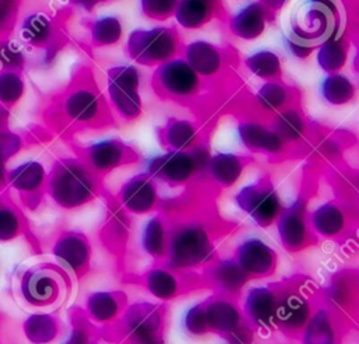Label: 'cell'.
I'll return each mask as SVG.
<instances>
[{
	"label": "cell",
	"instance_id": "obj_20",
	"mask_svg": "<svg viewBox=\"0 0 359 344\" xmlns=\"http://www.w3.org/2000/svg\"><path fill=\"white\" fill-rule=\"evenodd\" d=\"M272 15L262 3L251 0L229 17L227 27L233 36L243 41H254L265 32Z\"/></svg>",
	"mask_w": 359,
	"mask_h": 344
},
{
	"label": "cell",
	"instance_id": "obj_32",
	"mask_svg": "<svg viewBox=\"0 0 359 344\" xmlns=\"http://www.w3.org/2000/svg\"><path fill=\"white\" fill-rule=\"evenodd\" d=\"M349 57V39L344 31L331 35L316 49L317 66L325 73H341Z\"/></svg>",
	"mask_w": 359,
	"mask_h": 344
},
{
	"label": "cell",
	"instance_id": "obj_41",
	"mask_svg": "<svg viewBox=\"0 0 359 344\" xmlns=\"http://www.w3.org/2000/svg\"><path fill=\"white\" fill-rule=\"evenodd\" d=\"M182 327L187 334L192 337H201L209 333L206 324V316L203 309V302H198L189 306L182 316Z\"/></svg>",
	"mask_w": 359,
	"mask_h": 344
},
{
	"label": "cell",
	"instance_id": "obj_28",
	"mask_svg": "<svg viewBox=\"0 0 359 344\" xmlns=\"http://www.w3.org/2000/svg\"><path fill=\"white\" fill-rule=\"evenodd\" d=\"M250 158L241 154L220 151L210 154L205 175L219 187L227 189L234 186L248 166Z\"/></svg>",
	"mask_w": 359,
	"mask_h": 344
},
{
	"label": "cell",
	"instance_id": "obj_5",
	"mask_svg": "<svg viewBox=\"0 0 359 344\" xmlns=\"http://www.w3.org/2000/svg\"><path fill=\"white\" fill-rule=\"evenodd\" d=\"M184 42L175 27L158 25L132 31L125 42V52L133 64L157 67L181 55Z\"/></svg>",
	"mask_w": 359,
	"mask_h": 344
},
{
	"label": "cell",
	"instance_id": "obj_24",
	"mask_svg": "<svg viewBox=\"0 0 359 344\" xmlns=\"http://www.w3.org/2000/svg\"><path fill=\"white\" fill-rule=\"evenodd\" d=\"M21 291L24 298L32 305L53 303L62 292L60 277L50 268L29 270L21 281Z\"/></svg>",
	"mask_w": 359,
	"mask_h": 344
},
{
	"label": "cell",
	"instance_id": "obj_35",
	"mask_svg": "<svg viewBox=\"0 0 359 344\" xmlns=\"http://www.w3.org/2000/svg\"><path fill=\"white\" fill-rule=\"evenodd\" d=\"M320 96L324 102L332 106H344L355 101L356 85L355 83L342 73L325 74L318 85Z\"/></svg>",
	"mask_w": 359,
	"mask_h": 344
},
{
	"label": "cell",
	"instance_id": "obj_31",
	"mask_svg": "<svg viewBox=\"0 0 359 344\" xmlns=\"http://www.w3.org/2000/svg\"><path fill=\"white\" fill-rule=\"evenodd\" d=\"M126 305V295L121 291H94L86 298L87 316L97 324L115 322Z\"/></svg>",
	"mask_w": 359,
	"mask_h": 344
},
{
	"label": "cell",
	"instance_id": "obj_26",
	"mask_svg": "<svg viewBox=\"0 0 359 344\" xmlns=\"http://www.w3.org/2000/svg\"><path fill=\"white\" fill-rule=\"evenodd\" d=\"M157 137L165 150L188 151L202 141L199 126L189 119L171 116L157 129Z\"/></svg>",
	"mask_w": 359,
	"mask_h": 344
},
{
	"label": "cell",
	"instance_id": "obj_4",
	"mask_svg": "<svg viewBox=\"0 0 359 344\" xmlns=\"http://www.w3.org/2000/svg\"><path fill=\"white\" fill-rule=\"evenodd\" d=\"M210 150L201 141L188 151L165 150L163 154L146 159V172L157 182L171 187L185 186L196 176L205 175L210 158Z\"/></svg>",
	"mask_w": 359,
	"mask_h": 344
},
{
	"label": "cell",
	"instance_id": "obj_6",
	"mask_svg": "<svg viewBox=\"0 0 359 344\" xmlns=\"http://www.w3.org/2000/svg\"><path fill=\"white\" fill-rule=\"evenodd\" d=\"M63 110L66 117L79 126L101 129L114 122L107 96L91 73L83 76L67 92Z\"/></svg>",
	"mask_w": 359,
	"mask_h": 344
},
{
	"label": "cell",
	"instance_id": "obj_16",
	"mask_svg": "<svg viewBox=\"0 0 359 344\" xmlns=\"http://www.w3.org/2000/svg\"><path fill=\"white\" fill-rule=\"evenodd\" d=\"M279 284L251 287L244 296L241 312L248 324L255 330L271 331L276 329L275 313Z\"/></svg>",
	"mask_w": 359,
	"mask_h": 344
},
{
	"label": "cell",
	"instance_id": "obj_17",
	"mask_svg": "<svg viewBox=\"0 0 359 344\" xmlns=\"http://www.w3.org/2000/svg\"><path fill=\"white\" fill-rule=\"evenodd\" d=\"M236 261L250 278H264L275 273L278 267V253L258 236H248L234 249Z\"/></svg>",
	"mask_w": 359,
	"mask_h": 344
},
{
	"label": "cell",
	"instance_id": "obj_39",
	"mask_svg": "<svg viewBox=\"0 0 359 344\" xmlns=\"http://www.w3.org/2000/svg\"><path fill=\"white\" fill-rule=\"evenodd\" d=\"M45 179H46L45 169L42 164L36 161L24 162L17 168H14L10 173L11 185L15 189L24 190V192H34L39 189L43 185Z\"/></svg>",
	"mask_w": 359,
	"mask_h": 344
},
{
	"label": "cell",
	"instance_id": "obj_40",
	"mask_svg": "<svg viewBox=\"0 0 359 344\" xmlns=\"http://www.w3.org/2000/svg\"><path fill=\"white\" fill-rule=\"evenodd\" d=\"M52 31L53 27L50 20L42 13L28 15L21 27L22 38L35 45L45 43L46 41H49V38L52 36Z\"/></svg>",
	"mask_w": 359,
	"mask_h": 344
},
{
	"label": "cell",
	"instance_id": "obj_14",
	"mask_svg": "<svg viewBox=\"0 0 359 344\" xmlns=\"http://www.w3.org/2000/svg\"><path fill=\"white\" fill-rule=\"evenodd\" d=\"M118 206L133 215H146L157 210L160 194L157 182L146 172L128 178L116 193Z\"/></svg>",
	"mask_w": 359,
	"mask_h": 344
},
{
	"label": "cell",
	"instance_id": "obj_9",
	"mask_svg": "<svg viewBox=\"0 0 359 344\" xmlns=\"http://www.w3.org/2000/svg\"><path fill=\"white\" fill-rule=\"evenodd\" d=\"M234 203L259 228L273 225L283 210L280 194L266 175L244 185L234 194Z\"/></svg>",
	"mask_w": 359,
	"mask_h": 344
},
{
	"label": "cell",
	"instance_id": "obj_13",
	"mask_svg": "<svg viewBox=\"0 0 359 344\" xmlns=\"http://www.w3.org/2000/svg\"><path fill=\"white\" fill-rule=\"evenodd\" d=\"M313 301L299 284H279L275 313L276 329L286 334H300L313 313Z\"/></svg>",
	"mask_w": 359,
	"mask_h": 344
},
{
	"label": "cell",
	"instance_id": "obj_46",
	"mask_svg": "<svg viewBox=\"0 0 359 344\" xmlns=\"http://www.w3.org/2000/svg\"><path fill=\"white\" fill-rule=\"evenodd\" d=\"M254 334H255V329L245 322L240 327H237L236 330L224 336L223 338L226 344H252Z\"/></svg>",
	"mask_w": 359,
	"mask_h": 344
},
{
	"label": "cell",
	"instance_id": "obj_11",
	"mask_svg": "<svg viewBox=\"0 0 359 344\" xmlns=\"http://www.w3.org/2000/svg\"><path fill=\"white\" fill-rule=\"evenodd\" d=\"M275 225L282 248L290 253L302 252L317 241V236L310 228L309 201L304 194L296 197L290 204L283 206Z\"/></svg>",
	"mask_w": 359,
	"mask_h": 344
},
{
	"label": "cell",
	"instance_id": "obj_52",
	"mask_svg": "<svg viewBox=\"0 0 359 344\" xmlns=\"http://www.w3.org/2000/svg\"><path fill=\"white\" fill-rule=\"evenodd\" d=\"M259 3H262L272 14L275 13V11H278V10H280L285 4H286V1L287 0H258Z\"/></svg>",
	"mask_w": 359,
	"mask_h": 344
},
{
	"label": "cell",
	"instance_id": "obj_54",
	"mask_svg": "<svg viewBox=\"0 0 359 344\" xmlns=\"http://www.w3.org/2000/svg\"><path fill=\"white\" fill-rule=\"evenodd\" d=\"M337 1H341V3H344V4H346V6H348V4H351V3H352V1H355V0H337Z\"/></svg>",
	"mask_w": 359,
	"mask_h": 344
},
{
	"label": "cell",
	"instance_id": "obj_49",
	"mask_svg": "<svg viewBox=\"0 0 359 344\" xmlns=\"http://www.w3.org/2000/svg\"><path fill=\"white\" fill-rule=\"evenodd\" d=\"M283 45L286 48V50L296 59H300V60H306L307 57H310L316 50L311 49V48H307V46H303V45H299L293 41H290L287 36L283 35Z\"/></svg>",
	"mask_w": 359,
	"mask_h": 344
},
{
	"label": "cell",
	"instance_id": "obj_10",
	"mask_svg": "<svg viewBox=\"0 0 359 344\" xmlns=\"http://www.w3.org/2000/svg\"><path fill=\"white\" fill-rule=\"evenodd\" d=\"M121 317L122 336L128 344H164V310L151 302L126 305Z\"/></svg>",
	"mask_w": 359,
	"mask_h": 344
},
{
	"label": "cell",
	"instance_id": "obj_12",
	"mask_svg": "<svg viewBox=\"0 0 359 344\" xmlns=\"http://www.w3.org/2000/svg\"><path fill=\"white\" fill-rule=\"evenodd\" d=\"M83 162L100 178L139 161V152L116 137L101 138L81 150Z\"/></svg>",
	"mask_w": 359,
	"mask_h": 344
},
{
	"label": "cell",
	"instance_id": "obj_33",
	"mask_svg": "<svg viewBox=\"0 0 359 344\" xmlns=\"http://www.w3.org/2000/svg\"><path fill=\"white\" fill-rule=\"evenodd\" d=\"M142 282L153 298L163 302L171 301L182 292V281L177 271L165 266H157L147 270L142 277Z\"/></svg>",
	"mask_w": 359,
	"mask_h": 344
},
{
	"label": "cell",
	"instance_id": "obj_7",
	"mask_svg": "<svg viewBox=\"0 0 359 344\" xmlns=\"http://www.w3.org/2000/svg\"><path fill=\"white\" fill-rule=\"evenodd\" d=\"M205 81L180 55L151 73V87L161 99L175 103H192L203 91Z\"/></svg>",
	"mask_w": 359,
	"mask_h": 344
},
{
	"label": "cell",
	"instance_id": "obj_1",
	"mask_svg": "<svg viewBox=\"0 0 359 344\" xmlns=\"http://www.w3.org/2000/svg\"><path fill=\"white\" fill-rule=\"evenodd\" d=\"M49 193L53 201L62 208H79L100 196L101 178L81 158H63L52 168Z\"/></svg>",
	"mask_w": 359,
	"mask_h": 344
},
{
	"label": "cell",
	"instance_id": "obj_53",
	"mask_svg": "<svg viewBox=\"0 0 359 344\" xmlns=\"http://www.w3.org/2000/svg\"><path fill=\"white\" fill-rule=\"evenodd\" d=\"M104 1H109V0H74V3H77L86 10H93L98 3H104Z\"/></svg>",
	"mask_w": 359,
	"mask_h": 344
},
{
	"label": "cell",
	"instance_id": "obj_50",
	"mask_svg": "<svg viewBox=\"0 0 359 344\" xmlns=\"http://www.w3.org/2000/svg\"><path fill=\"white\" fill-rule=\"evenodd\" d=\"M66 344H91V334L86 327H76Z\"/></svg>",
	"mask_w": 359,
	"mask_h": 344
},
{
	"label": "cell",
	"instance_id": "obj_25",
	"mask_svg": "<svg viewBox=\"0 0 359 344\" xmlns=\"http://www.w3.org/2000/svg\"><path fill=\"white\" fill-rule=\"evenodd\" d=\"M53 256L72 271L84 273L91 260V245L86 235L77 231L62 234L53 245Z\"/></svg>",
	"mask_w": 359,
	"mask_h": 344
},
{
	"label": "cell",
	"instance_id": "obj_37",
	"mask_svg": "<svg viewBox=\"0 0 359 344\" xmlns=\"http://www.w3.org/2000/svg\"><path fill=\"white\" fill-rule=\"evenodd\" d=\"M90 41L95 48L114 46L122 39L123 25L116 15H101L90 22Z\"/></svg>",
	"mask_w": 359,
	"mask_h": 344
},
{
	"label": "cell",
	"instance_id": "obj_36",
	"mask_svg": "<svg viewBox=\"0 0 359 344\" xmlns=\"http://www.w3.org/2000/svg\"><path fill=\"white\" fill-rule=\"evenodd\" d=\"M247 70L262 81L282 80V60L279 55L271 49H259L245 57Z\"/></svg>",
	"mask_w": 359,
	"mask_h": 344
},
{
	"label": "cell",
	"instance_id": "obj_2",
	"mask_svg": "<svg viewBox=\"0 0 359 344\" xmlns=\"http://www.w3.org/2000/svg\"><path fill=\"white\" fill-rule=\"evenodd\" d=\"M215 259V242L210 229L196 220L182 221L170 228L164 266L184 271L209 264Z\"/></svg>",
	"mask_w": 359,
	"mask_h": 344
},
{
	"label": "cell",
	"instance_id": "obj_18",
	"mask_svg": "<svg viewBox=\"0 0 359 344\" xmlns=\"http://www.w3.org/2000/svg\"><path fill=\"white\" fill-rule=\"evenodd\" d=\"M181 56L203 81L217 78L227 67V52L205 39L184 43Z\"/></svg>",
	"mask_w": 359,
	"mask_h": 344
},
{
	"label": "cell",
	"instance_id": "obj_48",
	"mask_svg": "<svg viewBox=\"0 0 359 344\" xmlns=\"http://www.w3.org/2000/svg\"><path fill=\"white\" fill-rule=\"evenodd\" d=\"M20 148V138L14 134H0V161L11 157Z\"/></svg>",
	"mask_w": 359,
	"mask_h": 344
},
{
	"label": "cell",
	"instance_id": "obj_8",
	"mask_svg": "<svg viewBox=\"0 0 359 344\" xmlns=\"http://www.w3.org/2000/svg\"><path fill=\"white\" fill-rule=\"evenodd\" d=\"M107 101L112 110L123 122H135L143 113L140 95L142 73L136 64H116L105 74Z\"/></svg>",
	"mask_w": 359,
	"mask_h": 344
},
{
	"label": "cell",
	"instance_id": "obj_15",
	"mask_svg": "<svg viewBox=\"0 0 359 344\" xmlns=\"http://www.w3.org/2000/svg\"><path fill=\"white\" fill-rule=\"evenodd\" d=\"M236 131L241 145L254 154L275 158L285 155L290 148L268 122L258 117L240 119Z\"/></svg>",
	"mask_w": 359,
	"mask_h": 344
},
{
	"label": "cell",
	"instance_id": "obj_21",
	"mask_svg": "<svg viewBox=\"0 0 359 344\" xmlns=\"http://www.w3.org/2000/svg\"><path fill=\"white\" fill-rule=\"evenodd\" d=\"M309 222L316 236L337 239L348 231L349 214L341 203L330 200L309 211Z\"/></svg>",
	"mask_w": 359,
	"mask_h": 344
},
{
	"label": "cell",
	"instance_id": "obj_34",
	"mask_svg": "<svg viewBox=\"0 0 359 344\" xmlns=\"http://www.w3.org/2000/svg\"><path fill=\"white\" fill-rule=\"evenodd\" d=\"M170 227L163 214L151 215L142 227L140 248L154 260H164L168 246Z\"/></svg>",
	"mask_w": 359,
	"mask_h": 344
},
{
	"label": "cell",
	"instance_id": "obj_47",
	"mask_svg": "<svg viewBox=\"0 0 359 344\" xmlns=\"http://www.w3.org/2000/svg\"><path fill=\"white\" fill-rule=\"evenodd\" d=\"M22 64L21 52L11 45H0V66L18 67Z\"/></svg>",
	"mask_w": 359,
	"mask_h": 344
},
{
	"label": "cell",
	"instance_id": "obj_19",
	"mask_svg": "<svg viewBox=\"0 0 359 344\" xmlns=\"http://www.w3.org/2000/svg\"><path fill=\"white\" fill-rule=\"evenodd\" d=\"M202 302L209 333L224 337L247 322L231 296L215 294Z\"/></svg>",
	"mask_w": 359,
	"mask_h": 344
},
{
	"label": "cell",
	"instance_id": "obj_51",
	"mask_svg": "<svg viewBox=\"0 0 359 344\" xmlns=\"http://www.w3.org/2000/svg\"><path fill=\"white\" fill-rule=\"evenodd\" d=\"M13 0H0V27L8 20L13 11Z\"/></svg>",
	"mask_w": 359,
	"mask_h": 344
},
{
	"label": "cell",
	"instance_id": "obj_45",
	"mask_svg": "<svg viewBox=\"0 0 359 344\" xmlns=\"http://www.w3.org/2000/svg\"><path fill=\"white\" fill-rule=\"evenodd\" d=\"M352 292H353V289L349 285V280L338 278V280H334V282L330 288V298H331L332 303H335L338 306H344V305L349 303Z\"/></svg>",
	"mask_w": 359,
	"mask_h": 344
},
{
	"label": "cell",
	"instance_id": "obj_43",
	"mask_svg": "<svg viewBox=\"0 0 359 344\" xmlns=\"http://www.w3.org/2000/svg\"><path fill=\"white\" fill-rule=\"evenodd\" d=\"M24 91L21 78L14 73L0 74V99L4 102L17 101Z\"/></svg>",
	"mask_w": 359,
	"mask_h": 344
},
{
	"label": "cell",
	"instance_id": "obj_22",
	"mask_svg": "<svg viewBox=\"0 0 359 344\" xmlns=\"http://www.w3.org/2000/svg\"><path fill=\"white\" fill-rule=\"evenodd\" d=\"M206 281L216 289V294L234 296L238 295L247 282L248 274L240 267L234 257L213 259L206 270Z\"/></svg>",
	"mask_w": 359,
	"mask_h": 344
},
{
	"label": "cell",
	"instance_id": "obj_38",
	"mask_svg": "<svg viewBox=\"0 0 359 344\" xmlns=\"http://www.w3.org/2000/svg\"><path fill=\"white\" fill-rule=\"evenodd\" d=\"M24 333L34 344H48L57 337L59 323L52 315L35 313L25 320Z\"/></svg>",
	"mask_w": 359,
	"mask_h": 344
},
{
	"label": "cell",
	"instance_id": "obj_3",
	"mask_svg": "<svg viewBox=\"0 0 359 344\" xmlns=\"http://www.w3.org/2000/svg\"><path fill=\"white\" fill-rule=\"evenodd\" d=\"M342 29L341 8L337 0H303L285 36L316 50L321 42Z\"/></svg>",
	"mask_w": 359,
	"mask_h": 344
},
{
	"label": "cell",
	"instance_id": "obj_42",
	"mask_svg": "<svg viewBox=\"0 0 359 344\" xmlns=\"http://www.w3.org/2000/svg\"><path fill=\"white\" fill-rule=\"evenodd\" d=\"M178 0H140V10L144 17L154 21H165L174 15Z\"/></svg>",
	"mask_w": 359,
	"mask_h": 344
},
{
	"label": "cell",
	"instance_id": "obj_30",
	"mask_svg": "<svg viewBox=\"0 0 359 344\" xmlns=\"http://www.w3.org/2000/svg\"><path fill=\"white\" fill-rule=\"evenodd\" d=\"M300 336L302 344H339L341 333L335 313L328 308L313 310Z\"/></svg>",
	"mask_w": 359,
	"mask_h": 344
},
{
	"label": "cell",
	"instance_id": "obj_23",
	"mask_svg": "<svg viewBox=\"0 0 359 344\" xmlns=\"http://www.w3.org/2000/svg\"><path fill=\"white\" fill-rule=\"evenodd\" d=\"M300 99L299 91L283 83L282 80L264 81L252 96V105L261 116L271 117L282 109L297 105Z\"/></svg>",
	"mask_w": 359,
	"mask_h": 344
},
{
	"label": "cell",
	"instance_id": "obj_27",
	"mask_svg": "<svg viewBox=\"0 0 359 344\" xmlns=\"http://www.w3.org/2000/svg\"><path fill=\"white\" fill-rule=\"evenodd\" d=\"M223 15V0H178L174 18L184 29H199Z\"/></svg>",
	"mask_w": 359,
	"mask_h": 344
},
{
	"label": "cell",
	"instance_id": "obj_29",
	"mask_svg": "<svg viewBox=\"0 0 359 344\" xmlns=\"http://www.w3.org/2000/svg\"><path fill=\"white\" fill-rule=\"evenodd\" d=\"M269 126L292 147L307 140L310 133V123L300 108V103L287 106L269 117Z\"/></svg>",
	"mask_w": 359,
	"mask_h": 344
},
{
	"label": "cell",
	"instance_id": "obj_44",
	"mask_svg": "<svg viewBox=\"0 0 359 344\" xmlns=\"http://www.w3.org/2000/svg\"><path fill=\"white\" fill-rule=\"evenodd\" d=\"M20 221L17 215L4 207H0V239H10L14 238L18 232Z\"/></svg>",
	"mask_w": 359,
	"mask_h": 344
}]
</instances>
